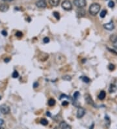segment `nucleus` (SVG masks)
Returning <instances> with one entry per match:
<instances>
[{"label": "nucleus", "mask_w": 117, "mask_h": 129, "mask_svg": "<svg viewBox=\"0 0 117 129\" xmlns=\"http://www.w3.org/2000/svg\"><path fill=\"white\" fill-rule=\"evenodd\" d=\"M108 69H109V70L111 71H112V70H114L115 69V64H112V63H111V64H109V66H108Z\"/></svg>", "instance_id": "obj_19"}, {"label": "nucleus", "mask_w": 117, "mask_h": 129, "mask_svg": "<svg viewBox=\"0 0 117 129\" xmlns=\"http://www.w3.org/2000/svg\"><path fill=\"white\" fill-rule=\"evenodd\" d=\"M46 115H47V116H48V117H51V114L50 111H47L46 112Z\"/></svg>", "instance_id": "obj_34"}, {"label": "nucleus", "mask_w": 117, "mask_h": 129, "mask_svg": "<svg viewBox=\"0 0 117 129\" xmlns=\"http://www.w3.org/2000/svg\"><path fill=\"white\" fill-rule=\"evenodd\" d=\"M79 96H80V93H79V92L76 91V92L74 93V94H73V99H74V100H77L78 98L79 97Z\"/></svg>", "instance_id": "obj_15"}, {"label": "nucleus", "mask_w": 117, "mask_h": 129, "mask_svg": "<svg viewBox=\"0 0 117 129\" xmlns=\"http://www.w3.org/2000/svg\"><path fill=\"white\" fill-rule=\"evenodd\" d=\"M112 43H113V46H114V48L116 49H117V35L116 38H115V39L112 41Z\"/></svg>", "instance_id": "obj_22"}, {"label": "nucleus", "mask_w": 117, "mask_h": 129, "mask_svg": "<svg viewBox=\"0 0 117 129\" xmlns=\"http://www.w3.org/2000/svg\"><path fill=\"white\" fill-rule=\"evenodd\" d=\"M40 123H41L42 125H44V126H46L47 124H48V121H47V119H42L40 120Z\"/></svg>", "instance_id": "obj_18"}, {"label": "nucleus", "mask_w": 117, "mask_h": 129, "mask_svg": "<svg viewBox=\"0 0 117 129\" xmlns=\"http://www.w3.org/2000/svg\"><path fill=\"white\" fill-rule=\"evenodd\" d=\"M108 50H109V52H112V53H114L115 54L117 55V52H116V51H114L113 50H111V49H109V48H108Z\"/></svg>", "instance_id": "obj_31"}, {"label": "nucleus", "mask_w": 117, "mask_h": 129, "mask_svg": "<svg viewBox=\"0 0 117 129\" xmlns=\"http://www.w3.org/2000/svg\"><path fill=\"white\" fill-rule=\"evenodd\" d=\"M0 111L3 114H8L10 113V108L6 104H2L0 106Z\"/></svg>", "instance_id": "obj_4"}, {"label": "nucleus", "mask_w": 117, "mask_h": 129, "mask_svg": "<svg viewBox=\"0 0 117 129\" xmlns=\"http://www.w3.org/2000/svg\"><path fill=\"white\" fill-rule=\"evenodd\" d=\"M1 96H0V100H1Z\"/></svg>", "instance_id": "obj_36"}, {"label": "nucleus", "mask_w": 117, "mask_h": 129, "mask_svg": "<svg viewBox=\"0 0 117 129\" xmlns=\"http://www.w3.org/2000/svg\"><path fill=\"white\" fill-rule=\"evenodd\" d=\"M69 104V102L68 101H63L62 102V105L63 106H68Z\"/></svg>", "instance_id": "obj_28"}, {"label": "nucleus", "mask_w": 117, "mask_h": 129, "mask_svg": "<svg viewBox=\"0 0 117 129\" xmlns=\"http://www.w3.org/2000/svg\"><path fill=\"white\" fill-rule=\"evenodd\" d=\"M36 6L39 8L44 9V8H46L47 4H46V1L44 0H39L36 2Z\"/></svg>", "instance_id": "obj_7"}, {"label": "nucleus", "mask_w": 117, "mask_h": 129, "mask_svg": "<svg viewBox=\"0 0 117 129\" xmlns=\"http://www.w3.org/2000/svg\"><path fill=\"white\" fill-rule=\"evenodd\" d=\"M106 14H107V11H106V10H103L102 11L100 12V17L101 18H104L105 16H106Z\"/></svg>", "instance_id": "obj_20"}, {"label": "nucleus", "mask_w": 117, "mask_h": 129, "mask_svg": "<svg viewBox=\"0 0 117 129\" xmlns=\"http://www.w3.org/2000/svg\"><path fill=\"white\" fill-rule=\"evenodd\" d=\"M81 79L86 83H89L90 82V80L88 78L87 76H82V77L81 78Z\"/></svg>", "instance_id": "obj_14"}, {"label": "nucleus", "mask_w": 117, "mask_h": 129, "mask_svg": "<svg viewBox=\"0 0 117 129\" xmlns=\"http://www.w3.org/2000/svg\"><path fill=\"white\" fill-rule=\"evenodd\" d=\"M9 5L6 4V3L2 4V5H0V11L5 12H7L9 10Z\"/></svg>", "instance_id": "obj_9"}, {"label": "nucleus", "mask_w": 117, "mask_h": 129, "mask_svg": "<svg viewBox=\"0 0 117 129\" xmlns=\"http://www.w3.org/2000/svg\"><path fill=\"white\" fill-rule=\"evenodd\" d=\"M73 3L78 8H83L87 5L86 0H73Z\"/></svg>", "instance_id": "obj_2"}, {"label": "nucleus", "mask_w": 117, "mask_h": 129, "mask_svg": "<svg viewBox=\"0 0 117 129\" xmlns=\"http://www.w3.org/2000/svg\"><path fill=\"white\" fill-rule=\"evenodd\" d=\"M1 33H2V35H3V36H5V37L7 36V32L6 31H5V30L2 31H1Z\"/></svg>", "instance_id": "obj_29"}, {"label": "nucleus", "mask_w": 117, "mask_h": 129, "mask_svg": "<svg viewBox=\"0 0 117 129\" xmlns=\"http://www.w3.org/2000/svg\"><path fill=\"white\" fill-rule=\"evenodd\" d=\"M62 78L64 80L69 81V80H72V77L70 76H68V75H66V76H62Z\"/></svg>", "instance_id": "obj_21"}, {"label": "nucleus", "mask_w": 117, "mask_h": 129, "mask_svg": "<svg viewBox=\"0 0 117 129\" xmlns=\"http://www.w3.org/2000/svg\"><path fill=\"white\" fill-rule=\"evenodd\" d=\"M100 7L98 3H92L89 7V13L92 16H96L100 11Z\"/></svg>", "instance_id": "obj_1"}, {"label": "nucleus", "mask_w": 117, "mask_h": 129, "mask_svg": "<svg viewBox=\"0 0 117 129\" xmlns=\"http://www.w3.org/2000/svg\"><path fill=\"white\" fill-rule=\"evenodd\" d=\"M3 124H4V121L3 119H0V127L2 126Z\"/></svg>", "instance_id": "obj_33"}, {"label": "nucleus", "mask_w": 117, "mask_h": 129, "mask_svg": "<svg viewBox=\"0 0 117 129\" xmlns=\"http://www.w3.org/2000/svg\"><path fill=\"white\" fill-rule=\"evenodd\" d=\"M55 104V100L53 99H50L48 100V105L50 106H53Z\"/></svg>", "instance_id": "obj_17"}, {"label": "nucleus", "mask_w": 117, "mask_h": 129, "mask_svg": "<svg viewBox=\"0 0 117 129\" xmlns=\"http://www.w3.org/2000/svg\"><path fill=\"white\" fill-rule=\"evenodd\" d=\"M60 0H49V3L51 6L53 7H57L59 5Z\"/></svg>", "instance_id": "obj_12"}, {"label": "nucleus", "mask_w": 117, "mask_h": 129, "mask_svg": "<svg viewBox=\"0 0 117 129\" xmlns=\"http://www.w3.org/2000/svg\"><path fill=\"white\" fill-rule=\"evenodd\" d=\"M43 42H44V43H45V44H47V43H48L49 42H50V39H49L48 37H44V39H43Z\"/></svg>", "instance_id": "obj_27"}, {"label": "nucleus", "mask_w": 117, "mask_h": 129, "mask_svg": "<svg viewBox=\"0 0 117 129\" xmlns=\"http://www.w3.org/2000/svg\"></svg>", "instance_id": "obj_38"}, {"label": "nucleus", "mask_w": 117, "mask_h": 129, "mask_svg": "<svg viewBox=\"0 0 117 129\" xmlns=\"http://www.w3.org/2000/svg\"><path fill=\"white\" fill-rule=\"evenodd\" d=\"M108 6H109V7H110V8H113V7H115V2L112 1H111L108 3Z\"/></svg>", "instance_id": "obj_24"}, {"label": "nucleus", "mask_w": 117, "mask_h": 129, "mask_svg": "<svg viewBox=\"0 0 117 129\" xmlns=\"http://www.w3.org/2000/svg\"><path fill=\"white\" fill-rule=\"evenodd\" d=\"M117 89V88L114 84H111L110 88H109V92L110 93H113L115 91V90Z\"/></svg>", "instance_id": "obj_16"}, {"label": "nucleus", "mask_w": 117, "mask_h": 129, "mask_svg": "<svg viewBox=\"0 0 117 129\" xmlns=\"http://www.w3.org/2000/svg\"><path fill=\"white\" fill-rule=\"evenodd\" d=\"M106 92H105L104 91H101V92L100 93V94H99L98 95V99L100 100H103L105 98H106Z\"/></svg>", "instance_id": "obj_13"}, {"label": "nucleus", "mask_w": 117, "mask_h": 129, "mask_svg": "<svg viewBox=\"0 0 117 129\" xmlns=\"http://www.w3.org/2000/svg\"><path fill=\"white\" fill-rule=\"evenodd\" d=\"M106 1H107V0H106Z\"/></svg>", "instance_id": "obj_37"}, {"label": "nucleus", "mask_w": 117, "mask_h": 129, "mask_svg": "<svg viewBox=\"0 0 117 129\" xmlns=\"http://www.w3.org/2000/svg\"><path fill=\"white\" fill-rule=\"evenodd\" d=\"M77 14H78V16H84L85 15V10L83 8H79L77 11Z\"/></svg>", "instance_id": "obj_11"}, {"label": "nucleus", "mask_w": 117, "mask_h": 129, "mask_svg": "<svg viewBox=\"0 0 117 129\" xmlns=\"http://www.w3.org/2000/svg\"><path fill=\"white\" fill-rule=\"evenodd\" d=\"M19 76V74H18V72L17 71H14V72L12 73V77L14 78H17Z\"/></svg>", "instance_id": "obj_25"}, {"label": "nucleus", "mask_w": 117, "mask_h": 129, "mask_svg": "<svg viewBox=\"0 0 117 129\" xmlns=\"http://www.w3.org/2000/svg\"><path fill=\"white\" fill-rule=\"evenodd\" d=\"M103 28H105L106 29L108 30V31H112L115 29V25L112 21H111L109 23H105L103 24Z\"/></svg>", "instance_id": "obj_5"}, {"label": "nucleus", "mask_w": 117, "mask_h": 129, "mask_svg": "<svg viewBox=\"0 0 117 129\" xmlns=\"http://www.w3.org/2000/svg\"><path fill=\"white\" fill-rule=\"evenodd\" d=\"M16 36L17 37H22V36H23V33L21 32V31H17V32L16 33Z\"/></svg>", "instance_id": "obj_26"}, {"label": "nucleus", "mask_w": 117, "mask_h": 129, "mask_svg": "<svg viewBox=\"0 0 117 129\" xmlns=\"http://www.w3.org/2000/svg\"><path fill=\"white\" fill-rule=\"evenodd\" d=\"M3 1H5V2H11L12 1H13V0H3Z\"/></svg>", "instance_id": "obj_35"}, {"label": "nucleus", "mask_w": 117, "mask_h": 129, "mask_svg": "<svg viewBox=\"0 0 117 129\" xmlns=\"http://www.w3.org/2000/svg\"><path fill=\"white\" fill-rule=\"evenodd\" d=\"M85 99L86 102H87L88 104H90V105H93V104H94V101H93L92 97H91V96H90V94H85Z\"/></svg>", "instance_id": "obj_8"}, {"label": "nucleus", "mask_w": 117, "mask_h": 129, "mask_svg": "<svg viewBox=\"0 0 117 129\" xmlns=\"http://www.w3.org/2000/svg\"><path fill=\"white\" fill-rule=\"evenodd\" d=\"M60 129H71V127L67 124L66 122H61L59 124V126Z\"/></svg>", "instance_id": "obj_10"}, {"label": "nucleus", "mask_w": 117, "mask_h": 129, "mask_svg": "<svg viewBox=\"0 0 117 129\" xmlns=\"http://www.w3.org/2000/svg\"><path fill=\"white\" fill-rule=\"evenodd\" d=\"M38 86H39V83H38V82H34V84H33V87H34V88H37Z\"/></svg>", "instance_id": "obj_30"}, {"label": "nucleus", "mask_w": 117, "mask_h": 129, "mask_svg": "<svg viewBox=\"0 0 117 129\" xmlns=\"http://www.w3.org/2000/svg\"><path fill=\"white\" fill-rule=\"evenodd\" d=\"M62 7L66 11H70L72 9V5L68 0H65L62 3Z\"/></svg>", "instance_id": "obj_3"}, {"label": "nucleus", "mask_w": 117, "mask_h": 129, "mask_svg": "<svg viewBox=\"0 0 117 129\" xmlns=\"http://www.w3.org/2000/svg\"><path fill=\"white\" fill-rule=\"evenodd\" d=\"M10 60H11L10 58H5L4 59V61H5V63H9L10 61Z\"/></svg>", "instance_id": "obj_32"}, {"label": "nucleus", "mask_w": 117, "mask_h": 129, "mask_svg": "<svg viewBox=\"0 0 117 129\" xmlns=\"http://www.w3.org/2000/svg\"><path fill=\"white\" fill-rule=\"evenodd\" d=\"M85 109L81 108V107H79L77 111V117L80 119L82 118L85 115Z\"/></svg>", "instance_id": "obj_6"}, {"label": "nucleus", "mask_w": 117, "mask_h": 129, "mask_svg": "<svg viewBox=\"0 0 117 129\" xmlns=\"http://www.w3.org/2000/svg\"><path fill=\"white\" fill-rule=\"evenodd\" d=\"M53 16H55V18L57 19V20H59L60 15L59 13L58 12H53Z\"/></svg>", "instance_id": "obj_23"}]
</instances>
